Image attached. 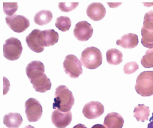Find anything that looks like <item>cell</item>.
Instances as JSON below:
<instances>
[{
  "mask_svg": "<svg viewBox=\"0 0 153 128\" xmlns=\"http://www.w3.org/2000/svg\"><path fill=\"white\" fill-rule=\"evenodd\" d=\"M74 104V97L70 90L65 85H59L56 88L53 108L62 112L71 111Z\"/></svg>",
  "mask_w": 153,
  "mask_h": 128,
  "instance_id": "obj_2",
  "label": "cell"
},
{
  "mask_svg": "<svg viewBox=\"0 0 153 128\" xmlns=\"http://www.w3.org/2000/svg\"><path fill=\"white\" fill-rule=\"evenodd\" d=\"M26 42L28 47L35 53H39L44 49L45 44L42 31L34 29L26 37Z\"/></svg>",
  "mask_w": 153,
  "mask_h": 128,
  "instance_id": "obj_8",
  "label": "cell"
},
{
  "mask_svg": "<svg viewBox=\"0 0 153 128\" xmlns=\"http://www.w3.org/2000/svg\"><path fill=\"white\" fill-rule=\"evenodd\" d=\"M26 74L35 90L45 93L52 87L50 79L45 73L44 64L39 60H34L28 63L26 67Z\"/></svg>",
  "mask_w": 153,
  "mask_h": 128,
  "instance_id": "obj_1",
  "label": "cell"
},
{
  "mask_svg": "<svg viewBox=\"0 0 153 128\" xmlns=\"http://www.w3.org/2000/svg\"><path fill=\"white\" fill-rule=\"evenodd\" d=\"M117 44L124 48L132 49L138 44V37L133 33H129L122 36L121 38L117 41Z\"/></svg>",
  "mask_w": 153,
  "mask_h": 128,
  "instance_id": "obj_15",
  "label": "cell"
},
{
  "mask_svg": "<svg viewBox=\"0 0 153 128\" xmlns=\"http://www.w3.org/2000/svg\"><path fill=\"white\" fill-rule=\"evenodd\" d=\"M141 63L145 68L153 67V48L148 49L141 59Z\"/></svg>",
  "mask_w": 153,
  "mask_h": 128,
  "instance_id": "obj_23",
  "label": "cell"
},
{
  "mask_svg": "<svg viewBox=\"0 0 153 128\" xmlns=\"http://www.w3.org/2000/svg\"><path fill=\"white\" fill-rule=\"evenodd\" d=\"M142 27L148 30H153V10L146 13Z\"/></svg>",
  "mask_w": 153,
  "mask_h": 128,
  "instance_id": "obj_25",
  "label": "cell"
},
{
  "mask_svg": "<svg viewBox=\"0 0 153 128\" xmlns=\"http://www.w3.org/2000/svg\"><path fill=\"white\" fill-rule=\"evenodd\" d=\"M18 9L17 3H4L3 10L4 14L8 17L12 16Z\"/></svg>",
  "mask_w": 153,
  "mask_h": 128,
  "instance_id": "obj_24",
  "label": "cell"
},
{
  "mask_svg": "<svg viewBox=\"0 0 153 128\" xmlns=\"http://www.w3.org/2000/svg\"><path fill=\"white\" fill-rule=\"evenodd\" d=\"M53 18L52 13L50 10H42L37 12L34 15V21L36 24L44 26L49 23Z\"/></svg>",
  "mask_w": 153,
  "mask_h": 128,
  "instance_id": "obj_19",
  "label": "cell"
},
{
  "mask_svg": "<svg viewBox=\"0 0 153 128\" xmlns=\"http://www.w3.org/2000/svg\"><path fill=\"white\" fill-rule=\"evenodd\" d=\"M91 128H106L104 125L102 124H97L94 125Z\"/></svg>",
  "mask_w": 153,
  "mask_h": 128,
  "instance_id": "obj_29",
  "label": "cell"
},
{
  "mask_svg": "<svg viewBox=\"0 0 153 128\" xmlns=\"http://www.w3.org/2000/svg\"><path fill=\"white\" fill-rule=\"evenodd\" d=\"M59 9L64 12H68L75 9L79 5V3H59Z\"/></svg>",
  "mask_w": 153,
  "mask_h": 128,
  "instance_id": "obj_27",
  "label": "cell"
},
{
  "mask_svg": "<svg viewBox=\"0 0 153 128\" xmlns=\"http://www.w3.org/2000/svg\"><path fill=\"white\" fill-rule=\"evenodd\" d=\"M104 107L98 101H91L86 103L83 108L84 116L90 120L100 117L104 112Z\"/></svg>",
  "mask_w": 153,
  "mask_h": 128,
  "instance_id": "obj_11",
  "label": "cell"
},
{
  "mask_svg": "<svg viewBox=\"0 0 153 128\" xmlns=\"http://www.w3.org/2000/svg\"><path fill=\"white\" fill-rule=\"evenodd\" d=\"M150 110L148 106L144 104H138L134 110V117L138 121L144 122L148 120Z\"/></svg>",
  "mask_w": 153,
  "mask_h": 128,
  "instance_id": "obj_18",
  "label": "cell"
},
{
  "mask_svg": "<svg viewBox=\"0 0 153 128\" xmlns=\"http://www.w3.org/2000/svg\"><path fill=\"white\" fill-rule=\"evenodd\" d=\"M135 89L142 96L153 95V71H146L140 73L137 78Z\"/></svg>",
  "mask_w": 153,
  "mask_h": 128,
  "instance_id": "obj_4",
  "label": "cell"
},
{
  "mask_svg": "<svg viewBox=\"0 0 153 128\" xmlns=\"http://www.w3.org/2000/svg\"><path fill=\"white\" fill-rule=\"evenodd\" d=\"M55 26L62 32L68 31L71 26V20L66 16H61L56 18Z\"/></svg>",
  "mask_w": 153,
  "mask_h": 128,
  "instance_id": "obj_21",
  "label": "cell"
},
{
  "mask_svg": "<svg viewBox=\"0 0 153 128\" xmlns=\"http://www.w3.org/2000/svg\"><path fill=\"white\" fill-rule=\"evenodd\" d=\"M107 61L110 65H117L123 62V53L116 48L108 49L106 53Z\"/></svg>",
  "mask_w": 153,
  "mask_h": 128,
  "instance_id": "obj_17",
  "label": "cell"
},
{
  "mask_svg": "<svg viewBox=\"0 0 153 128\" xmlns=\"http://www.w3.org/2000/svg\"><path fill=\"white\" fill-rule=\"evenodd\" d=\"M93 28L91 24L86 21H82L76 24L74 29V35L79 41H87L92 37Z\"/></svg>",
  "mask_w": 153,
  "mask_h": 128,
  "instance_id": "obj_10",
  "label": "cell"
},
{
  "mask_svg": "<svg viewBox=\"0 0 153 128\" xmlns=\"http://www.w3.org/2000/svg\"><path fill=\"white\" fill-rule=\"evenodd\" d=\"M52 122L57 128H65L69 126L72 120V115L71 111L62 112L58 109H55L52 114Z\"/></svg>",
  "mask_w": 153,
  "mask_h": 128,
  "instance_id": "obj_12",
  "label": "cell"
},
{
  "mask_svg": "<svg viewBox=\"0 0 153 128\" xmlns=\"http://www.w3.org/2000/svg\"><path fill=\"white\" fill-rule=\"evenodd\" d=\"M22 50L21 42L17 38L10 37L3 45V56L9 60H16L20 58Z\"/></svg>",
  "mask_w": 153,
  "mask_h": 128,
  "instance_id": "obj_5",
  "label": "cell"
},
{
  "mask_svg": "<svg viewBox=\"0 0 153 128\" xmlns=\"http://www.w3.org/2000/svg\"><path fill=\"white\" fill-rule=\"evenodd\" d=\"M124 121L121 115L116 112L108 113L104 118V126L106 128H122Z\"/></svg>",
  "mask_w": 153,
  "mask_h": 128,
  "instance_id": "obj_14",
  "label": "cell"
},
{
  "mask_svg": "<svg viewBox=\"0 0 153 128\" xmlns=\"http://www.w3.org/2000/svg\"><path fill=\"white\" fill-rule=\"evenodd\" d=\"M86 14L91 20L99 21L104 18L106 14V9L102 3H93L87 7Z\"/></svg>",
  "mask_w": 153,
  "mask_h": 128,
  "instance_id": "obj_13",
  "label": "cell"
},
{
  "mask_svg": "<svg viewBox=\"0 0 153 128\" xmlns=\"http://www.w3.org/2000/svg\"><path fill=\"white\" fill-rule=\"evenodd\" d=\"M25 128H35V127H34L33 126H32L31 125H28L27 126H26Z\"/></svg>",
  "mask_w": 153,
  "mask_h": 128,
  "instance_id": "obj_31",
  "label": "cell"
},
{
  "mask_svg": "<svg viewBox=\"0 0 153 128\" xmlns=\"http://www.w3.org/2000/svg\"><path fill=\"white\" fill-rule=\"evenodd\" d=\"M25 107L27 119L30 122H36L41 119L42 107L39 101L31 98L25 102Z\"/></svg>",
  "mask_w": 153,
  "mask_h": 128,
  "instance_id": "obj_7",
  "label": "cell"
},
{
  "mask_svg": "<svg viewBox=\"0 0 153 128\" xmlns=\"http://www.w3.org/2000/svg\"><path fill=\"white\" fill-rule=\"evenodd\" d=\"M63 68L65 73L71 78H77L83 73L81 62L73 54L66 57L63 62Z\"/></svg>",
  "mask_w": 153,
  "mask_h": 128,
  "instance_id": "obj_6",
  "label": "cell"
},
{
  "mask_svg": "<svg viewBox=\"0 0 153 128\" xmlns=\"http://www.w3.org/2000/svg\"><path fill=\"white\" fill-rule=\"evenodd\" d=\"M138 68L139 66L136 62H131L125 64L123 70L125 74H131L135 73Z\"/></svg>",
  "mask_w": 153,
  "mask_h": 128,
  "instance_id": "obj_26",
  "label": "cell"
},
{
  "mask_svg": "<svg viewBox=\"0 0 153 128\" xmlns=\"http://www.w3.org/2000/svg\"><path fill=\"white\" fill-rule=\"evenodd\" d=\"M142 39L141 42L143 46L152 49L153 48V31L148 32L143 29H141Z\"/></svg>",
  "mask_w": 153,
  "mask_h": 128,
  "instance_id": "obj_22",
  "label": "cell"
},
{
  "mask_svg": "<svg viewBox=\"0 0 153 128\" xmlns=\"http://www.w3.org/2000/svg\"><path fill=\"white\" fill-rule=\"evenodd\" d=\"M147 128H153V113L152 115V117L149 118V123L148 124Z\"/></svg>",
  "mask_w": 153,
  "mask_h": 128,
  "instance_id": "obj_28",
  "label": "cell"
},
{
  "mask_svg": "<svg viewBox=\"0 0 153 128\" xmlns=\"http://www.w3.org/2000/svg\"><path fill=\"white\" fill-rule=\"evenodd\" d=\"M73 128H87L84 124H78L75 125Z\"/></svg>",
  "mask_w": 153,
  "mask_h": 128,
  "instance_id": "obj_30",
  "label": "cell"
},
{
  "mask_svg": "<svg viewBox=\"0 0 153 128\" xmlns=\"http://www.w3.org/2000/svg\"><path fill=\"white\" fill-rule=\"evenodd\" d=\"M80 60L85 67L94 70L102 63V55L99 49L94 46L88 47L83 51Z\"/></svg>",
  "mask_w": 153,
  "mask_h": 128,
  "instance_id": "obj_3",
  "label": "cell"
},
{
  "mask_svg": "<svg viewBox=\"0 0 153 128\" xmlns=\"http://www.w3.org/2000/svg\"><path fill=\"white\" fill-rule=\"evenodd\" d=\"M22 123V117L19 113H9L3 118V123L8 128H19Z\"/></svg>",
  "mask_w": 153,
  "mask_h": 128,
  "instance_id": "obj_16",
  "label": "cell"
},
{
  "mask_svg": "<svg viewBox=\"0 0 153 128\" xmlns=\"http://www.w3.org/2000/svg\"><path fill=\"white\" fill-rule=\"evenodd\" d=\"M8 26L13 31L21 33L24 32L30 26L29 20L23 15H14L6 18Z\"/></svg>",
  "mask_w": 153,
  "mask_h": 128,
  "instance_id": "obj_9",
  "label": "cell"
},
{
  "mask_svg": "<svg viewBox=\"0 0 153 128\" xmlns=\"http://www.w3.org/2000/svg\"><path fill=\"white\" fill-rule=\"evenodd\" d=\"M45 46H53L58 42L59 34L53 29H47L42 31Z\"/></svg>",
  "mask_w": 153,
  "mask_h": 128,
  "instance_id": "obj_20",
  "label": "cell"
}]
</instances>
